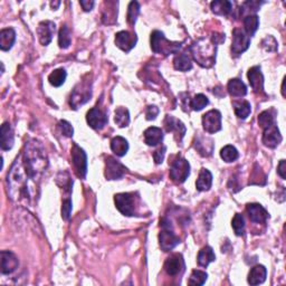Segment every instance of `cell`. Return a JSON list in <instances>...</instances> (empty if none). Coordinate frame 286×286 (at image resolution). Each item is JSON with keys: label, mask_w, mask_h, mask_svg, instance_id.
I'll return each mask as SVG.
<instances>
[{"label": "cell", "mask_w": 286, "mask_h": 286, "mask_svg": "<svg viewBox=\"0 0 286 286\" xmlns=\"http://www.w3.org/2000/svg\"><path fill=\"white\" fill-rule=\"evenodd\" d=\"M163 132L162 130L157 127H151L144 131V142L149 147H155L162 142Z\"/></svg>", "instance_id": "cell-23"}, {"label": "cell", "mask_w": 286, "mask_h": 286, "mask_svg": "<svg viewBox=\"0 0 286 286\" xmlns=\"http://www.w3.org/2000/svg\"><path fill=\"white\" fill-rule=\"evenodd\" d=\"M60 5V2L59 1H57V2H52L51 3V6H52V8L53 9H57V7H58Z\"/></svg>", "instance_id": "cell-51"}, {"label": "cell", "mask_w": 286, "mask_h": 286, "mask_svg": "<svg viewBox=\"0 0 286 286\" xmlns=\"http://www.w3.org/2000/svg\"><path fill=\"white\" fill-rule=\"evenodd\" d=\"M159 114V109L157 108L155 105H150L147 108V112H146V115H147V120H154L155 117L158 116Z\"/></svg>", "instance_id": "cell-48"}, {"label": "cell", "mask_w": 286, "mask_h": 286, "mask_svg": "<svg viewBox=\"0 0 286 286\" xmlns=\"http://www.w3.org/2000/svg\"><path fill=\"white\" fill-rule=\"evenodd\" d=\"M213 140L209 136L204 135H198L194 141V149L198 151V153L203 157H209L212 154L213 151Z\"/></svg>", "instance_id": "cell-21"}, {"label": "cell", "mask_w": 286, "mask_h": 286, "mask_svg": "<svg viewBox=\"0 0 286 286\" xmlns=\"http://www.w3.org/2000/svg\"><path fill=\"white\" fill-rule=\"evenodd\" d=\"M58 129L60 133H62L63 135L67 136V138H72L73 136V133H74V129L72 127L71 123H68L67 121L62 120L58 122Z\"/></svg>", "instance_id": "cell-43"}, {"label": "cell", "mask_w": 286, "mask_h": 286, "mask_svg": "<svg viewBox=\"0 0 286 286\" xmlns=\"http://www.w3.org/2000/svg\"><path fill=\"white\" fill-rule=\"evenodd\" d=\"M198 264L203 267H207L210 263L215 262L216 255L213 253V250L210 246H206L198 254Z\"/></svg>", "instance_id": "cell-30"}, {"label": "cell", "mask_w": 286, "mask_h": 286, "mask_svg": "<svg viewBox=\"0 0 286 286\" xmlns=\"http://www.w3.org/2000/svg\"><path fill=\"white\" fill-rule=\"evenodd\" d=\"M67 73L64 68H58V70H55L52 72L48 76V81L54 87H59L62 86L63 84L66 81Z\"/></svg>", "instance_id": "cell-34"}, {"label": "cell", "mask_w": 286, "mask_h": 286, "mask_svg": "<svg viewBox=\"0 0 286 286\" xmlns=\"http://www.w3.org/2000/svg\"><path fill=\"white\" fill-rule=\"evenodd\" d=\"M0 261H1V273L5 275L14 273L18 268L19 262L16 255L10 250H2L0 254Z\"/></svg>", "instance_id": "cell-16"}, {"label": "cell", "mask_w": 286, "mask_h": 286, "mask_svg": "<svg viewBox=\"0 0 286 286\" xmlns=\"http://www.w3.org/2000/svg\"><path fill=\"white\" fill-rule=\"evenodd\" d=\"M262 3H264V2H259V1H246L243 5L244 10H242V14L245 13V11H247V13H249V11H253V13H255V11H257L259 9V7H261Z\"/></svg>", "instance_id": "cell-46"}, {"label": "cell", "mask_w": 286, "mask_h": 286, "mask_svg": "<svg viewBox=\"0 0 286 286\" xmlns=\"http://www.w3.org/2000/svg\"><path fill=\"white\" fill-rule=\"evenodd\" d=\"M203 127L207 133H216L222 130V113L217 110H210L203 115Z\"/></svg>", "instance_id": "cell-10"}, {"label": "cell", "mask_w": 286, "mask_h": 286, "mask_svg": "<svg viewBox=\"0 0 286 286\" xmlns=\"http://www.w3.org/2000/svg\"><path fill=\"white\" fill-rule=\"evenodd\" d=\"M173 66L177 71L188 72L192 68L191 58L187 54H178L173 59Z\"/></svg>", "instance_id": "cell-32"}, {"label": "cell", "mask_w": 286, "mask_h": 286, "mask_svg": "<svg viewBox=\"0 0 286 286\" xmlns=\"http://www.w3.org/2000/svg\"><path fill=\"white\" fill-rule=\"evenodd\" d=\"M266 275H267V270H266L265 266L263 265L254 266L248 274V283L250 285H259L264 283L266 280Z\"/></svg>", "instance_id": "cell-25"}, {"label": "cell", "mask_w": 286, "mask_h": 286, "mask_svg": "<svg viewBox=\"0 0 286 286\" xmlns=\"http://www.w3.org/2000/svg\"><path fill=\"white\" fill-rule=\"evenodd\" d=\"M211 185H212L211 172L208 169L203 168V169L200 170L199 177H198L197 182H196L197 189L199 190V191H207V190L211 188Z\"/></svg>", "instance_id": "cell-26"}, {"label": "cell", "mask_w": 286, "mask_h": 286, "mask_svg": "<svg viewBox=\"0 0 286 286\" xmlns=\"http://www.w3.org/2000/svg\"><path fill=\"white\" fill-rule=\"evenodd\" d=\"M114 122L119 128H127L130 124V113L129 110L120 106L115 110V114H114Z\"/></svg>", "instance_id": "cell-33"}, {"label": "cell", "mask_w": 286, "mask_h": 286, "mask_svg": "<svg viewBox=\"0 0 286 286\" xmlns=\"http://www.w3.org/2000/svg\"><path fill=\"white\" fill-rule=\"evenodd\" d=\"M92 97V82L82 81L79 82L71 94L70 105L74 110H77L79 106L85 104Z\"/></svg>", "instance_id": "cell-5"}, {"label": "cell", "mask_w": 286, "mask_h": 286, "mask_svg": "<svg viewBox=\"0 0 286 286\" xmlns=\"http://www.w3.org/2000/svg\"><path fill=\"white\" fill-rule=\"evenodd\" d=\"M209 100L208 97L204 94H197L191 101H190V108H191L193 111H201L204 108L208 105Z\"/></svg>", "instance_id": "cell-39"}, {"label": "cell", "mask_w": 286, "mask_h": 286, "mask_svg": "<svg viewBox=\"0 0 286 286\" xmlns=\"http://www.w3.org/2000/svg\"><path fill=\"white\" fill-rule=\"evenodd\" d=\"M79 3H81V6L83 7L84 11H91L93 9V7L95 5V2L93 1V0H81Z\"/></svg>", "instance_id": "cell-49"}, {"label": "cell", "mask_w": 286, "mask_h": 286, "mask_svg": "<svg viewBox=\"0 0 286 286\" xmlns=\"http://www.w3.org/2000/svg\"><path fill=\"white\" fill-rule=\"evenodd\" d=\"M114 203L122 215L131 217L135 215L136 209V201L134 194L129 192L117 193L114 196Z\"/></svg>", "instance_id": "cell-7"}, {"label": "cell", "mask_w": 286, "mask_h": 286, "mask_svg": "<svg viewBox=\"0 0 286 286\" xmlns=\"http://www.w3.org/2000/svg\"><path fill=\"white\" fill-rule=\"evenodd\" d=\"M235 114L237 115V117L242 120H245L248 117V115L251 112V106L250 103L247 101H243V102H236L235 103Z\"/></svg>", "instance_id": "cell-36"}, {"label": "cell", "mask_w": 286, "mask_h": 286, "mask_svg": "<svg viewBox=\"0 0 286 286\" xmlns=\"http://www.w3.org/2000/svg\"><path fill=\"white\" fill-rule=\"evenodd\" d=\"M248 81L251 86V89L254 90V92L256 93H264V76L261 71L259 66L251 67L248 71Z\"/></svg>", "instance_id": "cell-19"}, {"label": "cell", "mask_w": 286, "mask_h": 286, "mask_svg": "<svg viewBox=\"0 0 286 286\" xmlns=\"http://www.w3.org/2000/svg\"><path fill=\"white\" fill-rule=\"evenodd\" d=\"M72 43V34L66 25H62L58 33V45L60 48L66 49Z\"/></svg>", "instance_id": "cell-35"}, {"label": "cell", "mask_w": 286, "mask_h": 286, "mask_svg": "<svg viewBox=\"0 0 286 286\" xmlns=\"http://www.w3.org/2000/svg\"><path fill=\"white\" fill-rule=\"evenodd\" d=\"M222 35V34H220ZM219 35V36H220ZM218 34H212L211 38H201L196 41L190 51L192 53V57L196 62L203 67H211L216 62V51L217 44L222 43L218 40Z\"/></svg>", "instance_id": "cell-2"}, {"label": "cell", "mask_w": 286, "mask_h": 286, "mask_svg": "<svg viewBox=\"0 0 286 286\" xmlns=\"http://www.w3.org/2000/svg\"><path fill=\"white\" fill-rule=\"evenodd\" d=\"M14 131L10 127V123L5 122L0 129V147L2 150H10L14 147Z\"/></svg>", "instance_id": "cell-22"}, {"label": "cell", "mask_w": 286, "mask_h": 286, "mask_svg": "<svg viewBox=\"0 0 286 286\" xmlns=\"http://www.w3.org/2000/svg\"><path fill=\"white\" fill-rule=\"evenodd\" d=\"M111 150L115 153L117 157H123L129 151V143L122 136H115L111 141Z\"/></svg>", "instance_id": "cell-29"}, {"label": "cell", "mask_w": 286, "mask_h": 286, "mask_svg": "<svg viewBox=\"0 0 286 286\" xmlns=\"http://www.w3.org/2000/svg\"><path fill=\"white\" fill-rule=\"evenodd\" d=\"M86 121L89 125L94 130H101L108 124L109 117L98 108L91 109L86 114Z\"/></svg>", "instance_id": "cell-13"}, {"label": "cell", "mask_w": 286, "mask_h": 286, "mask_svg": "<svg viewBox=\"0 0 286 286\" xmlns=\"http://www.w3.org/2000/svg\"><path fill=\"white\" fill-rule=\"evenodd\" d=\"M48 167L45 148L36 140L26 142L7 175L9 197L16 203L32 207L39 196L41 178Z\"/></svg>", "instance_id": "cell-1"}, {"label": "cell", "mask_w": 286, "mask_h": 286, "mask_svg": "<svg viewBox=\"0 0 286 286\" xmlns=\"http://www.w3.org/2000/svg\"><path fill=\"white\" fill-rule=\"evenodd\" d=\"M16 40V33L13 28H5L0 32V48L1 51H9Z\"/></svg>", "instance_id": "cell-24"}, {"label": "cell", "mask_w": 286, "mask_h": 286, "mask_svg": "<svg viewBox=\"0 0 286 286\" xmlns=\"http://www.w3.org/2000/svg\"><path fill=\"white\" fill-rule=\"evenodd\" d=\"M231 226L236 235L237 236L244 235V232H245V219H244L243 215H240V213H236L234 218H232Z\"/></svg>", "instance_id": "cell-42"}, {"label": "cell", "mask_w": 286, "mask_h": 286, "mask_svg": "<svg viewBox=\"0 0 286 286\" xmlns=\"http://www.w3.org/2000/svg\"><path fill=\"white\" fill-rule=\"evenodd\" d=\"M160 226L162 230L159 234V244L163 251L172 250L175 246L180 243V239L172 229V225L168 218L160 219Z\"/></svg>", "instance_id": "cell-4"}, {"label": "cell", "mask_w": 286, "mask_h": 286, "mask_svg": "<svg viewBox=\"0 0 286 286\" xmlns=\"http://www.w3.org/2000/svg\"><path fill=\"white\" fill-rule=\"evenodd\" d=\"M72 208H73V204H72V200L70 199V198H67V199H65L63 201V205H62V218L64 220L70 219Z\"/></svg>", "instance_id": "cell-45"}, {"label": "cell", "mask_w": 286, "mask_h": 286, "mask_svg": "<svg viewBox=\"0 0 286 286\" xmlns=\"http://www.w3.org/2000/svg\"><path fill=\"white\" fill-rule=\"evenodd\" d=\"M274 120H275V116L273 114V110H266L258 115V124L264 130L273 125Z\"/></svg>", "instance_id": "cell-38"}, {"label": "cell", "mask_w": 286, "mask_h": 286, "mask_svg": "<svg viewBox=\"0 0 286 286\" xmlns=\"http://www.w3.org/2000/svg\"><path fill=\"white\" fill-rule=\"evenodd\" d=\"M140 14V5L138 1H131L128 7V22L131 26L135 25L136 19Z\"/></svg>", "instance_id": "cell-40"}, {"label": "cell", "mask_w": 286, "mask_h": 286, "mask_svg": "<svg viewBox=\"0 0 286 286\" xmlns=\"http://www.w3.org/2000/svg\"><path fill=\"white\" fill-rule=\"evenodd\" d=\"M165 128L167 132H173L178 141H181L186 134V127L182 122L172 115H167L165 119Z\"/></svg>", "instance_id": "cell-18"}, {"label": "cell", "mask_w": 286, "mask_h": 286, "mask_svg": "<svg viewBox=\"0 0 286 286\" xmlns=\"http://www.w3.org/2000/svg\"><path fill=\"white\" fill-rule=\"evenodd\" d=\"M277 172L280 174L282 179H286V167H285V160H281L280 165H278Z\"/></svg>", "instance_id": "cell-50"}, {"label": "cell", "mask_w": 286, "mask_h": 286, "mask_svg": "<svg viewBox=\"0 0 286 286\" xmlns=\"http://www.w3.org/2000/svg\"><path fill=\"white\" fill-rule=\"evenodd\" d=\"M250 45V37L242 29L236 28L232 32V43H231V54L238 56L248 49Z\"/></svg>", "instance_id": "cell-9"}, {"label": "cell", "mask_w": 286, "mask_h": 286, "mask_svg": "<svg viewBox=\"0 0 286 286\" xmlns=\"http://www.w3.org/2000/svg\"><path fill=\"white\" fill-rule=\"evenodd\" d=\"M55 32H56V26L54 22L51 20L41 21L40 24L38 25V28H37V35H38V39H39L40 44L43 45V46H47V45L52 41Z\"/></svg>", "instance_id": "cell-14"}, {"label": "cell", "mask_w": 286, "mask_h": 286, "mask_svg": "<svg viewBox=\"0 0 286 286\" xmlns=\"http://www.w3.org/2000/svg\"><path fill=\"white\" fill-rule=\"evenodd\" d=\"M262 46L267 52H275L277 51V41L273 36H267L262 41Z\"/></svg>", "instance_id": "cell-44"}, {"label": "cell", "mask_w": 286, "mask_h": 286, "mask_svg": "<svg viewBox=\"0 0 286 286\" xmlns=\"http://www.w3.org/2000/svg\"><path fill=\"white\" fill-rule=\"evenodd\" d=\"M190 174V165L185 158L178 157L171 162L170 178L175 184H184Z\"/></svg>", "instance_id": "cell-6"}, {"label": "cell", "mask_w": 286, "mask_h": 286, "mask_svg": "<svg viewBox=\"0 0 286 286\" xmlns=\"http://www.w3.org/2000/svg\"><path fill=\"white\" fill-rule=\"evenodd\" d=\"M72 162L77 177L81 179L85 178L87 173V155L77 144H74L72 148Z\"/></svg>", "instance_id": "cell-8"}, {"label": "cell", "mask_w": 286, "mask_h": 286, "mask_svg": "<svg viewBox=\"0 0 286 286\" xmlns=\"http://www.w3.org/2000/svg\"><path fill=\"white\" fill-rule=\"evenodd\" d=\"M210 8L212 13L220 16H227L232 10V3L227 0H215L210 3Z\"/></svg>", "instance_id": "cell-28"}, {"label": "cell", "mask_w": 286, "mask_h": 286, "mask_svg": "<svg viewBox=\"0 0 286 286\" xmlns=\"http://www.w3.org/2000/svg\"><path fill=\"white\" fill-rule=\"evenodd\" d=\"M163 267H165V270L167 272L168 275L177 276L185 269L184 258H182L180 254L171 255L170 257L167 258Z\"/></svg>", "instance_id": "cell-15"}, {"label": "cell", "mask_w": 286, "mask_h": 286, "mask_svg": "<svg viewBox=\"0 0 286 286\" xmlns=\"http://www.w3.org/2000/svg\"><path fill=\"white\" fill-rule=\"evenodd\" d=\"M259 27V18L257 15H247L244 18V28H245V33L249 37L254 36L255 33L257 32Z\"/></svg>", "instance_id": "cell-31"}, {"label": "cell", "mask_w": 286, "mask_h": 286, "mask_svg": "<svg viewBox=\"0 0 286 286\" xmlns=\"http://www.w3.org/2000/svg\"><path fill=\"white\" fill-rule=\"evenodd\" d=\"M282 142V135L278 128L275 124L270 125L269 128L264 130L263 134V143L270 149L276 148Z\"/></svg>", "instance_id": "cell-20"}, {"label": "cell", "mask_w": 286, "mask_h": 286, "mask_svg": "<svg viewBox=\"0 0 286 286\" xmlns=\"http://www.w3.org/2000/svg\"><path fill=\"white\" fill-rule=\"evenodd\" d=\"M136 41H138V37L135 34L127 32V30H122L115 35V45L125 53H129L132 48H134Z\"/></svg>", "instance_id": "cell-12"}, {"label": "cell", "mask_w": 286, "mask_h": 286, "mask_svg": "<svg viewBox=\"0 0 286 286\" xmlns=\"http://www.w3.org/2000/svg\"><path fill=\"white\" fill-rule=\"evenodd\" d=\"M127 172L125 168L121 162L113 157H108L105 159V178L108 180H119Z\"/></svg>", "instance_id": "cell-11"}, {"label": "cell", "mask_w": 286, "mask_h": 286, "mask_svg": "<svg viewBox=\"0 0 286 286\" xmlns=\"http://www.w3.org/2000/svg\"><path fill=\"white\" fill-rule=\"evenodd\" d=\"M220 157H222V159L225 162L230 163V162L236 161V160L238 159L239 153H238V150L235 147L226 146L222 149V151H220Z\"/></svg>", "instance_id": "cell-37"}, {"label": "cell", "mask_w": 286, "mask_h": 286, "mask_svg": "<svg viewBox=\"0 0 286 286\" xmlns=\"http://www.w3.org/2000/svg\"><path fill=\"white\" fill-rule=\"evenodd\" d=\"M208 274L206 272H203V270L199 269H194L192 270L191 275H190L189 278V285H204L207 281Z\"/></svg>", "instance_id": "cell-41"}, {"label": "cell", "mask_w": 286, "mask_h": 286, "mask_svg": "<svg viewBox=\"0 0 286 286\" xmlns=\"http://www.w3.org/2000/svg\"><path fill=\"white\" fill-rule=\"evenodd\" d=\"M167 148L165 146H162L161 148H159L158 150H155L153 152V159L157 165H160V163L163 162V159H165V154H166Z\"/></svg>", "instance_id": "cell-47"}, {"label": "cell", "mask_w": 286, "mask_h": 286, "mask_svg": "<svg viewBox=\"0 0 286 286\" xmlns=\"http://www.w3.org/2000/svg\"><path fill=\"white\" fill-rule=\"evenodd\" d=\"M227 90L231 96L243 97L247 94V86L238 78H232L228 82Z\"/></svg>", "instance_id": "cell-27"}, {"label": "cell", "mask_w": 286, "mask_h": 286, "mask_svg": "<svg viewBox=\"0 0 286 286\" xmlns=\"http://www.w3.org/2000/svg\"><path fill=\"white\" fill-rule=\"evenodd\" d=\"M151 48L155 54L168 56L170 54H177L179 49L181 48V44L168 40L163 35V33L154 30L151 34Z\"/></svg>", "instance_id": "cell-3"}, {"label": "cell", "mask_w": 286, "mask_h": 286, "mask_svg": "<svg viewBox=\"0 0 286 286\" xmlns=\"http://www.w3.org/2000/svg\"><path fill=\"white\" fill-rule=\"evenodd\" d=\"M249 219L255 224H264L268 219V212L259 204H248L246 207Z\"/></svg>", "instance_id": "cell-17"}]
</instances>
